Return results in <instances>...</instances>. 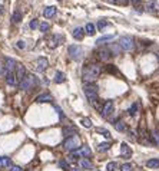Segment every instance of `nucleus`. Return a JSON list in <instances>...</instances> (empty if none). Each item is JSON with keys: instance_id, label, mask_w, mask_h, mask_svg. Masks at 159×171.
Instances as JSON below:
<instances>
[{"instance_id": "obj_28", "label": "nucleus", "mask_w": 159, "mask_h": 171, "mask_svg": "<svg viewBox=\"0 0 159 171\" xmlns=\"http://www.w3.org/2000/svg\"><path fill=\"white\" fill-rule=\"evenodd\" d=\"M12 20H13V23H19L22 20V13L20 12H14L13 16H12Z\"/></svg>"}, {"instance_id": "obj_17", "label": "nucleus", "mask_w": 159, "mask_h": 171, "mask_svg": "<svg viewBox=\"0 0 159 171\" xmlns=\"http://www.w3.org/2000/svg\"><path fill=\"white\" fill-rule=\"evenodd\" d=\"M78 152H79L80 157H85V158H89L92 155V151H90V148L88 145H83L80 150H78Z\"/></svg>"}, {"instance_id": "obj_15", "label": "nucleus", "mask_w": 159, "mask_h": 171, "mask_svg": "<svg viewBox=\"0 0 159 171\" xmlns=\"http://www.w3.org/2000/svg\"><path fill=\"white\" fill-rule=\"evenodd\" d=\"M72 36L76 39V40H82L85 36V30L82 28H75L73 32H72Z\"/></svg>"}, {"instance_id": "obj_21", "label": "nucleus", "mask_w": 159, "mask_h": 171, "mask_svg": "<svg viewBox=\"0 0 159 171\" xmlns=\"http://www.w3.org/2000/svg\"><path fill=\"white\" fill-rule=\"evenodd\" d=\"M146 167L148 168H159V158H150L146 161Z\"/></svg>"}, {"instance_id": "obj_3", "label": "nucleus", "mask_w": 159, "mask_h": 171, "mask_svg": "<svg viewBox=\"0 0 159 171\" xmlns=\"http://www.w3.org/2000/svg\"><path fill=\"white\" fill-rule=\"evenodd\" d=\"M38 85V78L34 75H26L23 78V81L20 82V88L23 91H30Z\"/></svg>"}, {"instance_id": "obj_38", "label": "nucleus", "mask_w": 159, "mask_h": 171, "mask_svg": "<svg viewBox=\"0 0 159 171\" xmlns=\"http://www.w3.org/2000/svg\"><path fill=\"white\" fill-rule=\"evenodd\" d=\"M106 26H108V22H106V20H99V22H98V28L100 29V30H102V29H105Z\"/></svg>"}, {"instance_id": "obj_13", "label": "nucleus", "mask_w": 159, "mask_h": 171, "mask_svg": "<svg viewBox=\"0 0 159 171\" xmlns=\"http://www.w3.org/2000/svg\"><path fill=\"white\" fill-rule=\"evenodd\" d=\"M6 82L9 84V85L12 86H16L17 85V78H16V73H13V72H10V73H6Z\"/></svg>"}, {"instance_id": "obj_5", "label": "nucleus", "mask_w": 159, "mask_h": 171, "mask_svg": "<svg viewBox=\"0 0 159 171\" xmlns=\"http://www.w3.org/2000/svg\"><path fill=\"white\" fill-rule=\"evenodd\" d=\"M119 46H121V49L129 52V50L135 48V40H133L132 36H123V38L119 39Z\"/></svg>"}, {"instance_id": "obj_33", "label": "nucleus", "mask_w": 159, "mask_h": 171, "mask_svg": "<svg viewBox=\"0 0 159 171\" xmlns=\"http://www.w3.org/2000/svg\"><path fill=\"white\" fill-rule=\"evenodd\" d=\"M96 131L100 134H103V137L105 138H110V132H109L108 129H105V128H96Z\"/></svg>"}, {"instance_id": "obj_4", "label": "nucleus", "mask_w": 159, "mask_h": 171, "mask_svg": "<svg viewBox=\"0 0 159 171\" xmlns=\"http://www.w3.org/2000/svg\"><path fill=\"white\" fill-rule=\"evenodd\" d=\"M67 53H69L70 59L73 61H80L82 56H83V49L80 48L79 45H70L67 48Z\"/></svg>"}, {"instance_id": "obj_8", "label": "nucleus", "mask_w": 159, "mask_h": 171, "mask_svg": "<svg viewBox=\"0 0 159 171\" xmlns=\"http://www.w3.org/2000/svg\"><path fill=\"white\" fill-rule=\"evenodd\" d=\"M49 66V61H47L46 58H39L38 61H36V69L39 72H45Z\"/></svg>"}, {"instance_id": "obj_35", "label": "nucleus", "mask_w": 159, "mask_h": 171, "mask_svg": "<svg viewBox=\"0 0 159 171\" xmlns=\"http://www.w3.org/2000/svg\"><path fill=\"white\" fill-rule=\"evenodd\" d=\"M132 170H133V167H132V164H129V162L122 164V167H121V171H132Z\"/></svg>"}, {"instance_id": "obj_41", "label": "nucleus", "mask_w": 159, "mask_h": 171, "mask_svg": "<svg viewBox=\"0 0 159 171\" xmlns=\"http://www.w3.org/2000/svg\"><path fill=\"white\" fill-rule=\"evenodd\" d=\"M10 171H23V170H22V167H19V165H12L10 167Z\"/></svg>"}, {"instance_id": "obj_39", "label": "nucleus", "mask_w": 159, "mask_h": 171, "mask_svg": "<svg viewBox=\"0 0 159 171\" xmlns=\"http://www.w3.org/2000/svg\"><path fill=\"white\" fill-rule=\"evenodd\" d=\"M29 26H30V29H36L39 26V23H38V19H33L32 22H30V24H29Z\"/></svg>"}, {"instance_id": "obj_45", "label": "nucleus", "mask_w": 159, "mask_h": 171, "mask_svg": "<svg viewBox=\"0 0 159 171\" xmlns=\"http://www.w3.org/2000/svg\"><path fill=\"white\" fill-rule=\"evenodd\" d=\"M60 2H62V0H60Z\"/></svg>"}, {"instance_id": "obj_32", "label": "nucleus", "mask_w": 159, "mask_h": 171, "mask_svg": "<svg viewBox=\"0 0 159 171\" xmlns=\"http://www.w3.org/2000/svg\"><path fill=\"white\" fill-rule=\"evenodd\" d=\"M152 139H154L155 145H159V131H154L152 132Z\"/></svg>"}, {"instance_id": "obj_27", "label": "nucleus", "mask_w": 159, "mask_h": 171, "mask_svg": "<svg viewBox=\"0 0 159 171\" xmlns=\"http://www.w3.org/2000/svg\"><path fill=\"white\" fill-rule=\"evenodd\" d=\"M49 29H50V24L47 23V22H42V23L39 24V30H40V32H43V33H45V32H47Z\"/></svg>"}, {"instance_id": "obj_14", "label": "nucleus", "mask_w": 159, "mask_h": 171, "mask_svg": "<svg viewBox=\"0 0 159 171\" xmlns=\"http://www.w3.org/2000/svg\"><path fill=\"white\" fill-rule=\"evenodd\" d=\"M17 71H16V78H17V81H23V78L26 76V69H24L23 65H17Z\"/></svg>"}, {"instance_id": "obj_19", "label": "nucleus", "mask_w": 159, "mask_h": 171, "mask_svg": "<svg viewBox=\"0 0 159 171\" xmlns=\"http://www.w3.org/2000/svg\"><path fill=\"white\" fill-rule=\"evenodd\" d=\"M62 42H63V36H60V35H55L50 40V48H55V46H57V45H60Z\"/></svg>"}, {"instance_id": "obj_40", "label": "nucleus", "mask_w": 159, "mask_h": 171, "mask_svg": "<svg viewBox=\"0 0 159 171\" xmlns=\"http://www.w3.org/2000/svg\"><path fill=\"white\" fill-rule=\"evenodd\" d=\"M16 45H17V48H19V49H24V48H26V43H24L23 40H19Z\"/></svg>"}, {"instance_id": "obj_16", "label": "nucleus", "mask_w": 159, "mask_h": 171, "mask_svg": "<svg viewBox=\"0 0 159 171\" xmlns=\"http://www.w3.org/2000/svg\"><path fill=\"white\" fill-rule=\"evenodd\" d=\"M53 101V98H52L50 94H42V95H39L38 98H36V102L38 104H43V102H52Z\"/></svg>"}, {"instance_id": "obj_30", "label": "nucleus", "mask_w": 159, "mask_h": 171, "mask_svg": "<svg viewBox=\"0 0 159 171\" xmlns=\"http://www.w3.org/2000/svg\"><path fill=\"white\" fill-rule=\"evenodd\" d=\"M80 124L83 125L85 128H90V127H92V121H90L89 118H82L80 119Z\"/></svg>"}, {"instance_id": "obj_36", "label": "nucleus", "mask_w": 159, "mask_h": 171, "mask_svg": "<svg viewBox=\"0 0 159 171\" xmlns=\"http://www.w3.org/2000/svg\"><path fill=\"white\" fill-rule=\"evenodd\" d=\"M110 50H112V53L115 52V55H119V52H121V46H119V43H117V45H112V46H110Z\"/></svg>"}, {"instance_id": "obj_6", "label": "nucleus", "mask_w": 159, "mask_h": 171, "mask_svg": "<svg viewBox=\"0 0 159 171\" xmlns=\"http://www.w3.org/2000/svg\"><path fill=\"white\" fill-rule=\"evenodd\" d=\"M80 145V139L78 135H75V137H70V138H66V141L63 143V147L66 148V150H69V151H75V150H78Z\"/></svg>"}, {"instance_id": "obj_22", "label": "nucleus", "mask_w": 159, "mask_h": 171, "mask_svg": "<svg viewBox=\"0 0 159 171\" xmlns=\"http://www.w3.org/2000/svg\"><path fill=\"white\" fill-rule=\"evenodd\" d=\"M85 32L88 35H90V36H93V35L96 33V26H95L93 23H88L85 26Z\"/></svg>"}, {"instance_id": "obj_1", "label": "nucleus", "mask_w": 159, "mask_h": 171, "mask_svg": "<svg viewBox=\"0 0 159 171\" xmlns=\"http://www.w3.org/2000/svg\"><path fill=\"white\" fill-rule=\"evenodd\" d=\"M100 66L96 65V63H92V65H86L83 68V72H82V78L86 84H93V81H96L100 75Z\"/></svg>"}, {"instance_id": "obj_9", "label": "nucleus", "mask_w": 159, "mask_h": 171, "mask_svg": "<svg viewBox=\"0 0 159 171\" xmlns=\"http://www.w3.org/2000/svg\"><path fill=\"white\" fill-rule=\"evenodd\" d=\"M17 66L16 65V61L14 59H12V58H6L5 59V71H6V73H10V72H13V69L14 68Z\"/></svg>"}, {"instance_id": "obj_31", "label": "nucleus", "mask_w": 159, "mask_h": 171, "mask_svg": "<svg viewBox=\"0 0 159 171\" xmlns=\"http://www.w3.org/2000/svg\"><path fill=\"white\" fill-rule=\"evenodd\" d=\"M59 165H60L65 171H70V165H69V162L66 161V160H62V161L59 162Z\"/></svg>"}, {"instance_id": "obj_11", "label": "nucleus", "mask_w": 159, "mask_h": 171, "mask_svg": "<svg viewBox=\"0 0 159 171\" xmlns=\"http://www.w3.org/2000/svg\"><path fill=\"white\" fill-rule=\"evenodd\" d=\"M121 154H122V157L131 158L132 157V150H131V147H129L128 144L122 143V145H121Z\"/></svg>"}, {"instance_id": "obj_12", "label": "nucleus", "mask_w": 159, "mask_h": 171, "mask_svg": "<svg viewBox=\"0 0 159 171\" xmlns=\"http://www.w3.org/2000/svg\"><path fill=\"white\" fill-rule=\"evenodd\" d=\"M55 14H56V7H55V6H47V7H45V10H43V16H45L46 19H50Z\"/></svg>"}, {"instance_id": "obj_29", "label": "nucleus", "mask_w": 159, "mask_h": 171, "mask_svg": "<svg viewBox=\"0 0 159 171\" xmlns=\"http://www.w3.org/2000/svg\"><path fill=\"white\" fill-rule=\"evenodd\" d=\"M115 128H116L117 131H125V129H126V125H125L123 121H117V122L115 124Z\"/></svg>"}, {"instance_id": "obj_44", "label": "nucleus", "mask_w": 159, "mask_h": 171, "mask_svg": "<svg viewBox=\"0 0 159 171\" xmlns=\"http://www.w3.org/2000/svg\"><path fill=\"white\" fill-rule=\"evenodd\" d=\"M2 68H3V66H2V63H0V69H2Z\"/></svg>"}, {"instance_id": "obj_37", "label": "nucleus", "mask_w": 159, "mask_h": 171, "mask_svg": "<svg viewBox=\"0 0 159 171\" xmlns=\"http://www.w3.org/2000/svg\"><path fill=\"white\" fill-rule=\"evenodd\" d=\"M106 168H108V171H115V170H116V162H115V161L108 162V165H106Z\"/></svg>"}, {"instance_id": "obj_26", "label": "nucleus", "mask_w": 159, "mask_h": 171, "mask_svg": "<svg viewBox=\"0 0 159 171\" xmlns=\"http://www.w3.org/2000/svg\"><path fill=\"white\" fill-rule=\"evenodd\" d=\"M98 150H99V151H100V152L109 151V150H110V144H109V143H102V144H99Z\"/></svg>"}, {"instance_id": "obj_2", "label": "nucleus", "mask_w": 159, "mask_h": 171, "mask_svg": "<svg viewBox=\"0 0 159 171\" xmlns=\"http://www.w3.org/2000/svg\"><path fill=\"white\" fill-rule=\"evenodd\" d=\"M83 92H85V95H86V98L89 99V102H92V104H96V102H98L99 89L95 84H85Z\"/></svg>"}, {"instance_id": "obj_34", "label": "nucleus", "mask_w": 159, "mask_h": 171, "mask_svg": "<svg viewBox=\"0 0 159 171\" xmlns=\"http://www.w3.org/2000/svg\"><path fill=\"white\" fill-rule=\"evenodd\" d=\"M136 111H138V104H132V106L129 108V115H131V117H135Z\"/></svg>"}, {"instance_id": "obj_24", "label": "nucleus", "mask_w": 159, "mask_h": 171, "mask_svg": "<svg viewBox=\"0 0 159 171\" xmlns=\"http://www.w3.org/2000/svg\"><path fill=\"white\" fill-rule=\"evenodd\" d=\"M79 165L82 167V168H86V170H90L92 168V162L88 160V158H82L79 161Z\"/></svg>"}, {"instance_id": "obj_10", "label": "nucleus", "mask_w": 159, "mask_h": 171, "mask_svg": "<svg viewBox=\"0 0 159 171\" xmlns=\"http://www.w3.org/2000/svg\"><path fill=\"white\" fill-rule=\"evenodd\" d=\"M98 56L100 61H109V59L112 58V52H110L108 48H102L98 50Z\"/></svg>"}, {"instance_id": "obj_25", "label": "nucleus", "mask_w": 159, "mask_h": 171, "mask_svg": "<svg viewBox=\"0 0 159 171\" xmlns=\"http://www.w3.org/2000/svg\"><path fill=\"white\" fill-rule=\"evenodd\" d=\"M110 40H113V36L112 35H108V36H102V38H99L98 40H96V43H98V45H102V43L110 42Z\"/></svg>"}, {"instance_id": "obj_20", "label": "nucleus", "mask_w": 159, "mask_h": 171, "mask_svg": "<svg viewBox=\"0 0 159 171\" xmlns=\"http://www.w3.org/2000/svg\"><path fill=\"white\" fill-rule=\"evenodd\" d=\"M0 167L2 168H10L12 167V161L9 157H0Z\"/></svg>"}, {"instance_id": "obj_43", "label": "nucleus", "mask_w": 159, "mask_h": 171, "mask_svg": "<svg viewBox=\"0 0 159 171\" xmlns=\"http://www.w3.org/2000/svg\"><path fill=\"white\" fill-rule=\"evenodd\" d=\"M108 2H109V3H116L117 0H108Z\"/></svg>"}, {"instance_id": "obj_23", "label": "nucleus", "mask_w": 159, "mask_h": 171, "mask_svg": "<svg viewBox=\"0 0 159 171\" xmlns=\"http://www.w3.org/2000/svg\"><path fill=\"white\" fill-rule=\"evenodd\" d=\"M65 81H66V75L63 72L57 71L56 73H55V82H56V84H62V82H65Z\"/></svg>"}, {"instance_id": "obj_7", "label": "nucleus", "mask_w": 159, "mask_h": 171, "mask_svg": "<svg viewBox=\"0 0 159 171\" xmlns=\"http://www.w3.org/2000/svg\"><path fill=\"white\" fill-rule=\"evenodd\" d=\"M115 110V105H113V101H106L105 104H103L102 110H100V114H102L103 118H108L109 115L113 112Z\"/></svg>"}, {"instance_id": "obj_18", "label": "nucleus", "mask_w": 159, "mask_h": 171, "mask_svg": "<svg viewBox=\"0 0 159 171\" xmlns=\"http://www.w3.org/2000/svg\"><path fill=\"white\" fill-rule=\"evenodd\" d=\"M62 132H63V135L67 137V138L75 137L76 135V128H73V127H65V128L62 129Z\"/></svg>"}, {"instance_id": "obj_42", "label": "nucleus", "mask_w": 159, "mask_h": 171, "mask_svg": "<svg viewBox=\"0 0 159 171\" xmlns=\"http://www.w3.org/2000/svg\"><path fill=\"white\" fill-rule=\"evenodd\" d=\"M56 111H57V114H59V117H60V118H65V114H63V111H62L59 106H56Z\"/></svg>"}]
</instances>
